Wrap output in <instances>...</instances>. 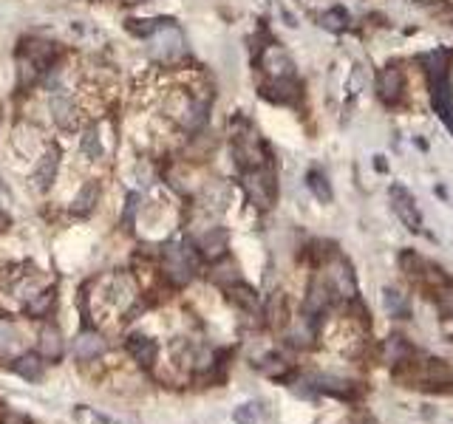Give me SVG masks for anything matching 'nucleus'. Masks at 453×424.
<instances>
[{
  "instance_id": "obj_1",
  "label": "nucleus",
  "mask_w": 453,
  "mask_h": 424,
  "mask_svg": "<svg viewBox=\"0 0 453 424\" xmlns=\"http://www.w3.org/2000/svg\"><path fill=\"white\" fill-rule=\"evenodd\" d=\"M165 114L173 116L184 130L199 134L207 122V105L190 94H184V91H173L165 96Z\"/></svg>"
},
{
  "instance_id": "obj_2",
  "label": "nucleus",
  "mask_w": 453,
  "mask_h": 424,
  "mask_svg": "<svg viewBox=\"0 0 453 424\" xmlns=\"http://www.w3.org/2000/svg\"><path fill=\"white\" fill-rule=\"evenodd\" d=\"M241 184H244V193L250 198V204H255L258 209H270L278 193V184H275V173L261 165V167H250L241 173Z\"/></svg>"
},
{
  "instance_id": "obj_3",
  "label": "nucleus",
  "mask_w": 453,
  "mask_h": 424,
  "mask_svg": "<svg viewBox=\"0 0 453 424\" xmlns=\"http://www.w3.org/2000/svg\"><path fill=\"white\" fill-rule=\"evenodd\" d=\"M193 257L188 249H181L179 244H168L162 249V272L173 286H188L193 280Z\"/></svg>"
},
{
  "instance_id": "obj_4",
  "label": "nucleus",
  "mask_w": 453,
  "mask_h": 424,
  "mask_svg": "<svg viewBox=\"0 0 453 424\" xmlns=\"http://www.w3.org/2000/svg\"><path fill=\"white\" fill-rule=\"evenodd\" d=\"M323 277H326V283L332 286L334 297H343V300H354V297H357V277H354L352 266H349V263H345L343 257H334V260L329 263V272H326Z\"/></svg>"
},
{
  "instance_id": "obj_5",
  "label": "nucleus",
  "mask_w": 453,
  "mask_h": 424,
  "mask_svg": "<svg viewBox=\"0 0 453 424\" xmlns=\"http://www.w3.org/2000/svg\"><path fill=\"white\" fill-rule=\"evenodd\" d=\"M334 303V291L332 286L326 283V277H314L312 286H309V295H306V303H303V314L309 317V320H321V317L326 314V308Z\"/></svg>"
},
{
  "instance_id": "obj_6",
  "label": "nucleus",
  "mask_w": 453,
  "mask_h": 424,
  "mask_svg": "<svg viewBox=\"0 0 453 424\" xmlns=\"http://www.w3.org/2000/svg\"><path fill=\"white\" fill-rule=\"evenodd\" d=\"M150 40H153V57L159 63H176L184 54V40H181V34L173 29V25H168V29H162V32H156Z\"/></svg>"
},
{
  "instance_id": "obj_7",
  "label": "nucleus",
  "mask_w": 453,
  "mask_h": 424,
  "mask_svg": "<svg viewBox=\"0 0 453 424\" xmlns=\"http://www.w3.org/2000/svg\"><path fill=\"white\" fill-rule=\"evenodd\" d=\"M261 96L275 105H295L301 99V85L295 83V76L270 79L266 85H261Z\"/></svg>"
},
{
  "instance_id": "obj_8",
  "label": "nucleus",
  "mask_w": 453,
  "mask_h": 424,
  "mask_svg": "<svg viewBox=\"0 0 453 424\" xmlns=\"http://www.w3.org/2000/svg\"><path fill=\"white\" fill-rule=\"evenodd\" d=\"M403 91H405V76L396 65H388L377 74V96L385 105H396L403 99Z\"/></svg>"
},
{
  "instance_id": "obj_9",
  "label": "nucleus",
  "mask_w": 453,
  "mask_h": 424,
  "mask_svg": "<svg viewBox=\"0 0 453 424\" xmlns=\"http://www.w3.org/2000/svg\"><path fill=\"white\" fill-rule=\"evenodd\" d=\"M391 204H394V212L399 215V221H403L411 232H419L422 226V218H419V209L411 198V193L405 187H399V184H394L391 187Z\"/></svg>"
},
{
  "instance_id": "obj_10",
  "label": "nucleus",
  "mask_w": 453,
  "mask_h": 424,
  "mask_svg": "<svg viewBox=\"0 0 453 424\" xmlns=\"http://www.w3.org/2000/svg\"><path fill=\"white\" fill-rule=\"evenodd\" d=\"M261 65L263 71L270 74L272 79H281V76H295V63H292V57L286 54V48L281 45H266L263 54H261Z\"/></svg>"
},
{
  "instance_id": "obj_11",
  "label": "nucleus",
  "mask_w": 453,
  "mask_h": 424,
  "mask_svg": "<svg viewBox=\"0 0 453 424\" xmlns=\"http://www.w3.org/2000/svg\"><path fill=\"white\" fill-rule=\"evenodd\" d=\"M60 170V150L57 147H48L40 158H37V167H34V187L37 190H48L57 178Z\"/></svg>"
},
{
  "instance_id": "obj_12",
  "label": "nucleus",
  "mask_w": 453,
  "mask_h": 424,
  "mask_svg": "<svg viewBox=\"0 0 453 424\" xmlns=\"http://www.w3.org/2000/svg\"><path fill=\"white\" fill-rule=\"evenodd\" d=\"M227 244H230V237H227V232L224 229H219V226H212V229H207L199 241H196V246L201 249V255L207 257V260H221V257H227Z\"/></svg>"
},
{
  "instance_id": "obj_13",
  "label": "nucleus",
  "mask_w": 453,
  "mask_h": 424,
  "mask_svg": "<svg viewBox=\"0 0 453 424\" xmlns=\"http://www.w3.org/2000/svg\"><path fill=\"white\" fill-rule=\"evenodd\" d=\"M125 348L128 354L133 357V362H139L142 368H150L156 362V354H159V346H156V339L145 337V334H130L128 342H125Z\"/></svg>"
},
{
  "instance_id": "obj_14",
  "label": "nucleus",
  "mask_w": 453,
  "mask_h": 424,
  "mask_svg": "<svg viewBox=\"0 0 453 424\" xmlns=\"http://www.w3.org/2000/svg\"><path fill=\"white\" fill-rule=\"evenodd\" d=\"M37 354H40V359H48V362H54V359H60V357H63V334H60V328H57V326L46 323V326L40 328Z\"/></svg>"
},
{
  "instance_id": "obj_15",
  "label": "nucleus",
  "mask_w": 453,
  "mask_h": 424,
  "mask_svg": "<svg viewBox=\"0 0 453 424\" xmlns=\"http://www.w3.org/2000/svg\"><path fill=\"white\" fill-rule=\"evenodd\" d=\"M312 388L321 390V393H329V396H337V399H354V396L360 393V388L354 382L337 379V377H314Z\"/></svg>"
},
{
  "instance_id": "obj_16",
  "label": "nucleus",
  "mask_w": 453,
  "mask_h": 424,
  "mask_svg": "<svg viewBox=\"0 0 453 424\" xmlns=\"http://www.w3.org/2000/svg\"><path fill=\"white\" fill-rule=\"evenodd\" d=\"M48 111L60 127H74L77 125V105L68 94H54L48 99Z\"/></svg>"
},
{
  "instance_id": "obj_17",
  "label": "nucleus",
  "mask_w": 453,
  "mask_h": 424,
  "mask_svg": "<svg viewBox=\"0 0 453 424\" xmlns=\"http://www.w3.org/2000/svg\"><path fill=\"white\" fill-rule=\"evenodd\" d=\"M74 351H77L79 362H91V359H97L105 351V339L97 331H83V334H79V339H77Z\"/></svg>"
},
{
  "instance_id": "obj_18",
  "label": "nucleus",
  "mask_w": 453,
  "mask_h": 424,
  "mask_svg": "<svg viewBox=\"0 0 453 424\" xmlns=\"http://www.w3.org/2000/svg\"><path fill=\"white\" fill-rule=\"evenodd\" d=\"M314 337H317V323L309 320L306 314L301 317V320L292 323V328H289V342L295 348H309L312 342H314Z\"/></svg>"
},
{
  "instance_id": "obj_19",
  "label": "nucleus",
  "mask_w": 453,
  "mask_h": 424,
  "mask_svg": "<svg viewBox=\"0 0 453 424\" xmlns=\"http://www.w3.org/2000/svg\"><path fill=\"white\" fill-rule=\"evenodd\" d=\"M99 193H102V190H99L97 181H85L83 190H79V195H77L74 204H71V212H74V215H91V212L97 209Z\"/></svg>"
},
{
  "instance_id": "obj_20",
  "label": "nucleus",
  "mask_w": 453,
  "mask_h": 424,
  "mask_svg": "<svg viewBox=\"0 0 453 424\" xmlns=\"http://www.w3.org/2000/svg\"><path fill=\"white\" fill-rule=\"evenodd\" d=\"M383 359H385L388 365H399V362L411 359V346H408V339L399 337V334L388 337L385 346H383Z\"/></svg>"
},
{
  "instance_id": "obj_21",
  "label": "nucleus",
  "mask_w": 453,
  "mask_h": 424,
  "mask_svg": "<svg viewBox=\"0 0 453 424\" xmlns=\"http://www.w3.org/2000/svg\"><path fill=\"white\" fill-rule=\"evenodd\" d=\"M210 280L216 283V286H221V288H230L235 283H241V272H238V266H235L232 260L221 257V260H216V266H212Z\"/></svg>"
},
{
  "instance_id": "obj_22",
  "label": "nucleus",
  "mask_w": 453,
  "mask_h": 424,
  "mask_svg": "<svg viewBox=\"0 0 453 424\" xmlns=\"http://www.w3.org/2000/svg\"><path fill=\"white\" fill-rule=\"evenodd\" d=\"M383 303H385V311H388L391 317H396V320H408V317H411L408 295H403V291H396V288H385Z\"/></svg>"
},
{
  "instance_id": "obj_23",
  "label": "nucleus",
  "mask_w": 453,
  "mask_h": 424,
  "mask_svg": "<svg viewBox=\"0 0 453 424\" xmlns=\"http://www.w3.org/2000/svg\"><path fill=\"white\" fill-rule=\"evenodd\" d=\"M168 25H173L170 17H153V20H128V32L137 34V37H153L156 32L168 29Z\"/></svg>"
},
{
  "instance_id": "obj_24",
  "label": "nucleus",
  "mask_w": 453,
  "mask_h": 424,
  "mask_svg": "<svg viewBox=\"0 0 453 424\" xmlns=\"http://www.w3.org/2000/svg\"><path fill=\"white\" fill-rule=\"evenodd\" d=\"M12 370H14L17 377L29 379V382L40 379V374H43V368H40V354H26V357L14 359V362H12Z\"/></svg>"
},
{
  "instance_id": "obj_25",
  "label": "nucleus",
  "mask_w": 453,
  "mask_h": 424,
  "mask_svg": "<svg viewBox=\"0 0 453 424\" xmlns=\"http://www.w3.org/2000/svg\"><path fill=\"white\" fill-rule=\"evenodd\" d=\"M227 291H230V300H232L238 308H244V311H258V295H255L250 286L235 283V286H230Z\"/></svg>"
},
{
  "instance_id": "obj_26",
  "label": "nucleus",
  "mask_w": 453,
  "mask_h": 424,
  "mask_svg": "<svg viewBox=\"0 0 453 424\" xmlns=\"http://www.w3.org/2000/svg\"><path fill=\"white\" fill-rule=\"evenodd\" d=\"M79 150H83V156L91 158V162H99V158H102V142H99L97 127H85L83 130V136H79Z\"/></svg>"
},
{
  "instance_id": "obj_27",
  "label": "nucleus",
  "mask_w": 453,
  "mask_h": 424,
  "mask_svg": "<svg viewBox=\"0 0 453 424\" xmlns=\"http://www.w3.org/2000/svg\"><path fill=\"white\" fill-rule=\"evenodd\" d=\"M54 300H57L54 288H46V291H40V295L29 306H26V311H29V317H48L51 308H54Z\"/></svg>"
},
{
  "instance_id": "obj_28",
  "label": "nucleus",
  "mask_w": 453,
  "mask_h": 424,
  "mask_svg": "<svg viewBox=\"0 0 453 424\" xmlns=\"http://www.w3.org/2000/svg\"><path fill=\"white\" fill-rule=\"evenodd\" d=\"M266 317H270L272 326H283L289 320V308H286V295H281V291H275V295L270 297V303H266Z\"/></svg>"
},
{
  "instance_id": "obj_29",
  "label": "nucleus",
  "mask_w": 453,
  "mask_h": 424,
  "mask_svg": "<svg viewBox=\"0 0 453 424\" xmlns=\"http://www.w3.org/2000/svg\"><path fill=\"white\" fill-rule=\"evenodd\" d=\"M306 184H309V190L317 195V201H323V204L332 201V184L326 181V176H323L321 170H309Z\"/></svg>"
},
{
  "instance_id": "obj_30",
  "label": "nucleus",
  "mask_w": 453,
  "mask_h": 424,
  "mask_svg": "<svg viewBox=\"0 0 453 424\" xmlns=\"http://www.w3.org/2000/svg\"><path fill=\"white\" fill-rule=\"evenodd\" d=\"M317 23L329 32H343L345 25H349V14H345V9H340V6H332L329 12H323L321 17H317Z\"/></svg>"
},
{
  "instance_id": "obj_31",
  "label": "nucleus",
  "mask_w": 453,
  "mask_h": 424,
  "mask_svg": "<svg viewBox=\"0 0 453 424\" xmlns=\"http://www.w3.org/2000/svg\"><path fill=\"white\" fill-rule=\"evenodd\" d=\"M434 303H436L442 317H453V286H447V283L436 286L434 288Z\"/></svg>"
},
{
  "instance_id": "obj_32",
  "label": "nucleus",
  "mask_w": 453,
  "mask_h": 424,
  "mask_svg": "<svg viewBox=\"0 0 453 424\" xmlns=\"http://www.w3.org/2000/svg\"><path fill=\"white\" fill-rule=\"evenodd\" d=\"M261 370L266 377H272V379H281V377H286V370H289V365H286V359H281V357H266L263 359V365H261Z\"/></svg>"
},
{
  "instance_id": "obj_33",
  "label": "nucleus",
  "mask_w": 453,
  "mask_h": 424,
  "mask_svg": "<svg viewBox=\"0 0 453 424\" xmlns=\"http://www.w3.org/2000/svg\"><path fill=\"white\" fill-rule=\"evenodd\" d=\"M137 209H139V193H128V198H125V212H122V226H125V229H133Z\"/></svg>"
},
{
  "instance_id": "obj_34",
  "label": "nucleus",
  "mask_w": 453,
  "mask_h": 424,
  "mask_svg": "<svg viewBox=\"0 0 453 424\" xmlns=\"http://www.w3.org/2000/svg\"><path fill=\"white\" fill-rule=\"evenodd\" d=\"M14 342H17V331H14V326L6 323V320H0V351L12 348Z\"/></svg>"
},
{
  "instance_id": "obj_35",
  "label": "nucleus",
  "mask_w": 453,
  "mask_h": 424,
  "mask_svg": "<svg viewBox=\"0 0 453 424\" xmlns=\"http://www.w3.org/2000/svg\"><path fill=\"white\" fill-rule=\"evenodd\" d=\"M12 226V218H9V212L6 209H0V235H3L6 229Z\"/></svg>"
},
{
  "instance_id": "obj_36",
  "label": "nucleus",
  "mask_w": 453,
  "mask_h": 424,
  "mask_svg": "<svg viewBox=\"0 0 453 424\" xmlns=\"http://www.w3.org/2000/svg\"><path fill=\"white\" fill-rule=\"evenodd\" d=\"M352 424H374V421H371V418H365V416H363V418H354Z\"/></svg>"
}]
</instances>
